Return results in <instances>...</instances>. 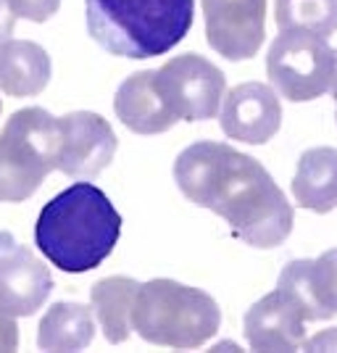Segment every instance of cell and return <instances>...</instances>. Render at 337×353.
<instances>
[{"mask_svg": "<svg viewBox=\"0 0 337 353\" xmlns=\"http://www.w3.org/2000/svg\"><path fill=\"white\" fill-rule=\"evenodd\" d=\"M205 40L227 61H248L264 45L266 0H203Z\"/></svg>", "mask_w": 337, "mask_h": 353, "instance_id": "cell-8", "label": "cell"}, {"mask_svg": "<svg viewBox=\"0 0 337 353\" xmlns=\"http://www.w3.org/2000/svg\"><path fill=\"white\" fill-rule=\"evenodd\" d=\"M16 27V14L11 11L8 0H0V45L8 43Z\"/></svg>", "mask_w": 337, "mask_h": 353, "instance_id": "cell-22", "label": "cell"}, {"mask_svg": "<svg viewBox=\"0 0 337 353\" xmlns=\"http://www.w3.org/2000/svg\"><path fill=\"white\" fill-rule=\"evenodd\" d=\"M140 282L130 277H108L92 285V309L98 314L108 343H124L132 335V306Z\"/></svg>", "mask_w": 337, "mask_h": 353, "instance_id": "cell-16", "label": "cell"}, {"mask_svg": "<svg viewBox=\"0 0 337 353\" xmlns=\"http://www.w3.org/2000/svg\"><path fill=\"white\" fill-rule=\"evenodd\" d=\"M114 111L119 121L137 134H161L179 121L163 101L156 69L130 74L116 90Z\"/></svg>", "mask_w": 337, "mask_h": 353, "instance_id": "cell-13", "label": "cell"}, {"mask_svg": "<svg viewBox=\"0 0 337 353\" xmlns=\"http://www.w3.org/2000/svg\"><path fill=\"white\" fill-rule=\"evenodd\" d=\"M277 24L329 37L337 30V0H277Z\"/></svg>", "mask_w": 337, "mask_h": 353, "instance_id": "cell-18", "label": "cell"}, {"mask_svg": "<svg viewBox=\"0 0 337 353\" xmlns=\"http://www.w3.org/2000/svg\"><path fill=\"white\" fill-rule=\"evenodd\" d=\"M311 288L316 295V303L324 311V319L337 314V248L322 253L316 261L308 264Z\"/></svg>", "mask_w": 337, "mask_h": 353, "instance_id": "cell-19", "label": "cell"}, {"mask_svg": "<svg viewBox=\"0 0 337 353\" xmlns=\"http://www.w3.org/2000/svg\"><path fill=\"white\" fill-rule=\"evenodd\" d=\"M95 338L92 311L79 303H56L40 322L37 345L43 351H82Z\"/></svg>", "mask_w": 337, "mask_h": 353, "instance_id": "cell-17", "label": "cell"}, {"mask_svg": "<svg viewBox=\"0 0 337 353\" xmlns=\"http://www.w3.org/2000/svg\"><path fill=\"white\" fill-rule=\"evenodd\" d=\"M219 324V303L198 288L174 280H150L137 288L132 330L147 343L198 348L216 335Z\"/></svg>", "mask_w": 337, "mask_h": 353, "instance_id": "cell-4", "label": "cell"}, {"mask_svg": "<svg viewBox=\"0 0 337 353\" xmlns=\"http://www.w3.org/2000/svg\"><path fill=\"white\" fill-rule=\"evenodd\" d=\"M53 290L50 269L24 245L0 248V314L32 316Z\"/></svg>", "mask_w": 337, "mask_h": 353, "instance_id": "cell-11", "label": "cell"}, {"mask_svg": "<svg viewBox=\"0 0 337 353\" xmlns=\"http://www.w3.org/2000/svg\"><path fill=\"white\" fill-rule=\"evenodd\" d=\"M16 345H19V330L14 316L0 314V351H16Z\"/></svg>", "mask_w": 337, "mask_h": 353, "instance_id": "cell-21", "label": "cell"}, {"mask_svg": "<svg viewBox=\"0 0 337 353\" xmlns=\"http://www.w3.org/2000/svg\"><path fill=\"white\" fill-rule=\"evenodd\" d=\"M92 40L111 56L153 59L169 53L192 27L195 0H85Z\"/></svg>", "mask_w": 337, "mask_h": 353, "instance_id": "cell-3", "label": "cell"}, {"mask_svg": "<svg viewBox=\"0 0 337 353\" xmlns=\"http://www.w3.org/2000/svg\"><path fill=\"white\" fill-rule=\"evenodd\" d=\"M0 108H3V103H0Z\"/></svg>", "mask_w": 337, "mask_h": 353, "instance_id": "cell-25", "label": "cell"}, {"mask_svg": "<svg viewBox=\"0 0 337 353\" xmlns=\"http://www.w3.org/2000/svg\"><path fill=\"white\" fill-rule=\"evenodd\" d=\"M50 82V56L43 45L8 40L0 45V90L14 98L40 95Z\"/></svg>", "mask_w": 337, "mask_h": 353, "instance_id": "cell-14", "label": "cell"}, {"mask_svg": "<svg viewBox=\"0 0 337 353\" xmlns=\"http://www.w3.org/2000/svg\"><path fill=\"white\" fill-rule=\"evenodd\" d=\"M156 79L163 101L169 103L176 119L205 121L219 114L227 79L219 66L203 56L198 53L174 56L161 69H156Z\"/></svg>", "mask_w": 337, "mask_h": 353, "instance_id": "cell-7", "label": "cell"}, {"mask_svg": "<svg viewBox=\"0 0 337 353\" xmlns=\"http://www.w3.org/2000/svg\"><path fill=\"white\" fill-rule=\"evenodd\" d=\"M59 161L56 169L76 179H92L114 161L116 134L111 124L92 111H74L59 119Z\"/></svg>", "mask_w": 337, "mask_h": 353, "instance_id": "cell-9", "label": "cell"}, {"mask_svg": "<svg viewBox=\"0 0 337 353\" xmlns=\"http://www.w3.org/2000/svg\"><path fill=\"white\" fill-rule=\"evenodd\" d=\"M59 119L45 108H21L0 132V203H21L59 161Z\"/></svg>", "mask_w": 337, "mask_h": 353, "instance_id": "cell-5", "label": "cell"}, {"mask_svg": "<svg viewBox=\"0 0 337 353\" xmlns=\"http://www.w3.org/2000/svg\"><path fill=\"white\" fill-rule=\"evenodd\" d=\"M11 11L16 14V19H30V21H37L43 24L50 16L59 11L61 0H8Z\"/></svg>", "mask_w": 337, "mask_h": 353, "instance_id": "cell-20", "label": "cell"}, {"mask_svg": "<svg viewBox=\"0 0 337 353\" xmlns=\"http://www.w3.org/2000/svg\"><path fill=\"white\" fill-rule=\"evenodd\" d=\"M295 203L314 214L337 208V150L311 148L300 156L293 179Z\"/></svg>", "mask_w": 337, "mask_h": 353, "instance_id": "cell-15", "label": "cell"}, {"mask_svg": "<svg viewBox=\"0 0 337 353\" xmlns=\"http://www.w3.org/2000/svg\"><path fill=\"white\" fill-rule=\"evenodd\" d=\"M282 124V105L277 90L261 82H243L227 92L221 108V130L227 137L264 145L279 132Z\"/></svg>", "mask_w": 337, "mask_h": 353, "instance_id": "cell-10", "label": "cell"}, {"mask_svg": "<svg viewBox=\"0 0 337 353\" xmlns=\"http://www.w3.org/2000/svg\"><path fill=\"white\" fill-rule=\"evenodd\" d=\"M332 95H335V121H337V50H335V79H332Z\"/></svg>", "mask_w": 337, "mask_h": 353, "instance_id": "cell-24", "label": "cell"}, {"mask_svg": "<svg viewBox=\"0 0 337 353\" xmlns=\"http://www.w3.org/2000/svg\"><path fill=\"white\" fill-rule=\"evenodd\" d=\"M306 338V319L285 295H264L245 314V340L253 351H298Z\"/></svg>", "mask_w": 337, "mask_h": 353, "instance_id": "cell-12", "label": "cell"}, {"mask_svg": "<svg viewBox=\"0 0 337 353\" xmlns=\"http://www.w3.org/2000/svg\"><path fill=\"white\" fill-rule=\"evenodd\" d=\"M119 235L121 214L88 179L50 198L34 224L37 248L50 264L69 274L101 266L119 243Z\"/></svg>", "mask_w": 337, "mask_h": 353, "instance_id": "cell-2", "label": "cell"}, {"mask_svg": "<svg viewBox=\"0 0 337 353\" xmlns=\"http://www.w3.org/2000/svg\"><path fill=\"white\" fill-rule=\"evenodd\" d=\"M337 345V330L324 332L322 338H314L306 343V351H319V348H335Z\"/></svg>", "mask_w": 337, "mask_h": 353, "instance_id": "cell-23", "label": "cell"}, {"mask_svg": "<svg viewBox=\"0 0 337 353\" xmlns=\"http://www.w3.org/2000/svg\"><path fill=\"white\" fill-rule=\"evenodd\" d=\"M182 195L227 219L232 235L253 248H277L293 232V206L264 169L232 145L201 140L174 163Z\"/></svg>", "mask_w": 337, "mask_h": 353, "instance_id": "cell-1", "label": "cell"}, {"mask_svg": "<svg viewBox=\"0 0 337 353\" xmlns=\"http://www.w3.org/2000/svg\"><path fill=\"white\" fill-rule=\"evenodd\" d=\"M266 72L272 88L293 103L322 98L332 90L335 79V50L327 37L311 32L282 30L266 56Z\"/></svg>", "mask_w": 337, "mask_h": 353, "instance_id": "cell-6", "label": "cell"}]
</instances>
